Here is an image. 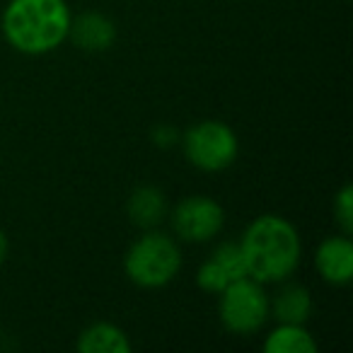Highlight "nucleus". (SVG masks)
<instances>
[{
    "label": "nucleus",
    "instance_id": "obj_10",
    "mask_svg": "<svg viewBox=\"0 0 353 353\" xmlns=\"http://www.w3.org/2000/svg\"><path fill=\"white\" fill-rule=\"evenodd\" d=\"M269 317L279 324H305L312 317L310 290L300 283H285L274 298H269Z\"/></svg>",
    "mask_w": 353,
    "mask_h": 353
},
{
    "label": "nucleus",
    "instance_id": "obj_3",
    "mask_svg": "<svg viewBox=\"0 0 353 353\" xmlns=\"http://www.w3.org/2000/svg\"><path fill=\"white\" fill-rule=\"evenodd\" d=\"M182 269V250L176 237L167 232L145 230L123 256V271L138 288H165Z\"/></svg>",
    "mask_w": 353,
    "mask_h": 353
},
{
    "label": "nucleus",
    "instance_id": "obj_13",
    "mask_svg": "<svg viewBox=\"0 0 353 353\" xmlns=\"http://www.w3.org/2000/svg\"><path fill=\"white\" fill-rule=\"evenodd\" d=\"M317 348L305 324H279L264 339L266 353H317Z\"/></svg>",
    "mask_w": 353,
    "mask_h": 353
},
{
    "label": "nucleus",
    "instance_id": "obj_15",
    "mask_svg": "<svg viewBox=\"0 0 353 353\" xmlns=\"http://www.w3.org/2000/svg\"><path fill=\"white\" fill-rule=\"evenodd\" d=\"M179 141H182V133L176 131L174 126H170V123H162V126H157L152 131V143L157 148H174L179 145Z\"/></svg>",
    "mask_w": 353,
    "mask_h": 353
},
{
    "label": "nucleus",
    "instance_id": "obj_4",
    "mask_svg": "<svg viewBox=\"0 0 353 353\" xmlns=\"http://www.w3.org/2000/svg\"><path fill=\"white\" fill-rule=\"evenodd\" d=\"M218 295V317L230 334L250 336L259 332L269 319V293L264 283L250 276L237 279Z\"/></svg>",
    "mask_w": 353,
    "mask_h": 353
},
{
    "label": "nucleus",
    "instance_id": "obj_14",
    "mask_svg": "<svg viewBox=\"0 0 353 353\" xmlns=\"http://www.w3.org/2000/svg\"><path fill=\"white\" fill-rule=\"evenodd\" d=\"M334 218H336L343 235H351L353 232V189L348 187V184L339 189V194L334 196Z\"/></svg>",
    "mask_w": 353,
    "mask_h": 353
},
{
    "label": "nucleus",
    "instance_id": "obj_12",
    "mask_svg": "<svg viewBox=\"0 0 353 353\" xmlns=\"http://www.w3.org/2000/svg\"><path fill=\"white\" fill-rule=\"evenodd\" d=\"M75 348L80 353H131L133 343L121 327L112 322H94L80 332Z\"/></svg>",
    "mask_w": 353,
    "mask_h": 353
},
{
    "label": "nucleus",
    "instance_id": "obj_16",
    "mask_svg": "<svg viewBox=\"0 0 353 353\" xmlns=\"http://www.w3.org/2000/svg\"><path fill=\"white\" fill-rule=\"evenodd\" d=\"M8 252H10V242H8V235H6V232L0 230V266L6 264Z\"/></svg>",
    "mask_w": 353,
    "mask_h": 353
},
{
    "label": "nucleus",
    "instance_id": "obj_1",
    "mask_svg": "<svg viewBox=\"0 0 353 353\" xmlns=\"http://www.w3.org/2000/svg\"><path fill=\"white\" fill-rule=\"evenodd\" d=\"M247 276L259 283H283L303 261V240L288 218L264 213L245 228L237 240Z\"/></svg>",
    "mask_w": 353,
    "mask_h": 353
},
{
    "label": "nucleus",
    "instance_id": "obj_8",
    "mask_svg": "<svg viewBox=\"0 0 353 353\" xmlns=\"http://www.w3.org/2000/svg\"><path fill=\"white\" fill-rule=\"evenodd\" d=\"M314 269L329 285H348L353 279V242L348 235H334L319 242Z\"/></svg>",
    "mask_w": 353,
    "mask_h": 353
},
{
    "label": "nucleus",
    "instance_id": "obj_9",
    "mask_svg": "<svg viewBox=\"0 0 353 353\" xmlns=\"http://www.w3.org/2000/svg\"><path fill=\"white\" fill-rule=\"evenodd\" d=\"M68 39L78 49L99 54V51H107L117 41V25L102 12H83V15L70 20Z\"/></svg>",
    "mask_w": 353,
    "mask_h": 353
},
{
    "label": "nucleus",
    "instance_id": "obj_5",
    "mask_svg": "<svg viewBox=\"0 0 353 353\" xmlns=\"http://www.w3.org/2000/svg\"><path fill=\"white\" fill-rule=\"evenodd\" d=\"M182 150L187 160L201 172H223L237 160L240 141L235 131L223 121H199L182 133Z\"/></svg>",
    "mask_w": 353,
    "mask_h": 353
},
{
    "label": "nucleus",
    "instance_id": "obj_11",
    "mask_svg": "<svg viewBox=\"0 0 353 353\" xmlns=\"http://www.w3.org/2000/svg\"><path fill=\"white\" fill-rule=\"evenodd\" d=\"M126 213L131 223L141 230H155L167 221V199L157 187H138L131 192L126 203Z\"/></svg>",
    "mask_w": 353,
    "mask_h": 353
},
{
    "label": "nucleus",
    "instance_id": "obj_6",
    "mask_svg": "<svg viewBox=\"0 0 353 353\" xmlns=\"http://www.w3.org/2000/svg\"><path fill=\"white\" fill-rule=\"evenodd\" d=\"M170 225L174 237L192 245H203L221 235L225 225V211L211 196H187L176 203L170 213Z\"/></svg>",
    "mask_w": 353,
    "mask_h": 353
},
{
    "label": "nucleus",
    "instance_id": "obj_7",
    "mask_svg": "<svg viewBox=\"0 0 353 353\" xmlns=\"http://www.w3.org/2000/svg\"><path fill=\"white\" fill-rule=\"evenodd\" d=\"M247 276L245 259L237 242H221L216 250L208 254V259L199 266L196 271V283L206 293L218 295L221 290H225L230 283H235L237 279Z\"/></svg>",
    "mask_w": 353,
    "mask_h": 353
},
{
    "label": "nucleus",
    "instance_id": "obj_2",
    "mask_svg": "<svg viewBox=\"0 0 353 353\" xmlns=\"http://www.w3.org/2000/svg\"><path fill=\"white\" fill-rule=\"evenodd\" d=\"M70 20L73 15L65 0H10L3 10L0 30L15 51L44 56L68 39Z\"/></svg>",
    "mask_w": 353,
    "mask_h": 353
}]
</instances>
